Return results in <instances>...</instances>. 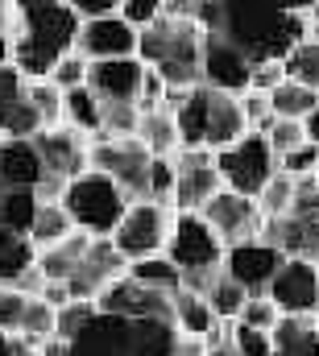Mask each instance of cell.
I'll return each mask as SVG.
<instances>
[{
  "mask_svg": "<svg viewBox=\"0 0 319 356\" xmlns=\"http://www.w3.org/2000/svg\"><path fill=\"white\" fill-rule=\"evenodd\" d=\"M316 356H319V336H316Z\"/></svg>",
  "mask_w": 319,
  "mask_h": 356,
  "instance_id": "cell-60",
  "label": "cell"
},
{
  "mask_svg": "<svg viewBox=\"0 0 319 356\" xmlns=\"http://www.w3.org/2000/svg\"><path fill=\"white\" fill-rule=\"evenodd\" d=\"M282 261H286V253H282L278 245H270L265 236H253V241L228 245V253H224V273L237 277L249 294H265Z\"/></svg>",
  "mask_w": 319,
  "mask_h": 356,
  "instance_id": "cell-11",
  "label": "cell"
},
{
  "mask_svg": "<svg viewBox=\"0 0 319 356\" xmlns=\"http://www.w3.org/2000/svg\"><path fill=\"white\" fill-rule=\"evenodd\" d=\"M174 211H203V203L224 186V178L216 170V149L208 145H182L174 154Z\"/></svg>",
  "mask_w": 319,
  "mask_h": 356,
  "instance_id": "cell-8",
  "label": "cell"
},
{
  "mask_svg": "<svg viewBox=\"0 0 319 356\" xmlns=\"http://www.w3.org/2000/svg\"><path fill=\"white\" fill-rule=\"evenodd\" d=\"M91 241H95V236H87V232H71L63 245L38 249V269L46 273V282H67V277L83 266V257H87Z\"/></svg>",
  "mask_w": 319,
  "mask_h": 356,
  "instance_id": "cell-21",
  "label": "cell"
},
{
  "mask_svg": "<svg viewBox=\"0 0 319 356\" xmlns=\"http://www.w3.org/2000/svg\"><path fill=\"white\" fill-rule=\"evenodd\" d=\"M25 95H29V75L17 63H0V104L25 99Z\"/></svg>",
  "mask_w": 319,
  "mask_h": 356,
  "instance_id": "cell-49",
  "label": "cell"
},
{
  "mask_svg": "<svg viewBox=\"0 0 319 356\" xmlns=\"http://www.w3.org/2000/svg\"><path fill=\"white\" fill-rule=\"evenodd\" d=\"M170 319H174V327L182 332V336H212V327L220 323L216 319V311L208 307V298L199 294V290H174V298H170Z\"/></svg>",
  "mask_w": 319,
  "mask_h": 356,
  "instance_id": "cell-20",
  "label": "cell"
},
{
  "mask_svg": "<svg viewBox=\"0 0 319 356\" xmlns=\"http://www.w3.org/2000/svg\"><path fill=\"white\" fill-rule=\"evenodd\" d=\"M249 133V120H244V108H240V95L237 91H216L208 95V137L203 145L208 149H224Z\"/></svg>",
  "mask_w": 319,
  "mask_h": 356,
  "instance_id": "cell-18",
  "label": "cell"
},
{
  "mask_svg": "<svg viewBox=\"0 0 319 356\" xmlns=\"http://www.w3.org/2000/svg\"><path fill=\"white\" fill-rule=\"evenodd\" d=\"M38 149H42V158H46V170L54 178H71L83 175L87 170V145H91V137L79 133V129H71V124H50V129H42L38 137Z\"/></svg>",
  "mask_w": 319,
  "mask_h": 356,
  "instance_id": "cell-14",
  "label": "cell"
},
{
  "mask_svg": "<svg viewBox=\"0 0 319 356\" xmlns=\"http://www.w3.org/2000/svg\"><path fill=\"white\" fill-rule=\"evenodd\" d=\"M0 33H17V8H13V0H0Z\"/></svg>",
  "mask_w": 319,
  "mask_h": 356,
  "instance_id": "cell-55",
  "label": "cell"
},
{
  "mask_svg": "<svg viewBox=\"0 0 319 356\" xmlns=\"http://www.w3.org/2000/svg\"><path fill=\"white\" fill-rule=\"evenodd\" d=\"M319 315H282L274 323V356H316Z\"/></svg>",
  "mask_w": 319,
  "mask_h": 356,
  "instance_id": "cell-22",
  "label": "cell"
},
{
  "mask_svg": "<svg viewBox=\"0 0 319 356\" xmlns=\"http://www.w3.org/2000/svg\"><path fill=\"white\" fill-rule=\"evenodd\" d=\"M33 216H38V191H29V186L0 191V224H8L13 232H25L29 236Z\"/></svg>",
  "mask_w": 319,
  "mask_h": 356,
  "instance_id": "cell-31",
  "label": "cell"
},
{
  "mask_svg": "<svg viewBox=\"0 0 319 356\" xmlns=\"http://www.w3.org/2000/svg\"><path fill=\"white\" fill-rule=\"evenodd\" d=\"M203 298H208V307L216 311V319H237L240 311H244V302H249V290L240 286L237 277H228V273L220 269V273L208 282Z\"/></svg>",
  "mask_w": 319,
  "mask_h": 356,
  "instance_id": "cell-30",
  "label": "cell"
},
{
  "mask_svg": "<svg viewBox=\"0 0 319 356\" xmlns=\"http://www.w3.org/2000/svg\"><path fill=\"white\" fill-rule=\"evenodd\" d=\"M199 8V0H166V13L170 17H191Z\"/></svg>",
  "mask_w": 319,
  "mask_h": 356,
  "instance_id": "cell-56",
  "label": "cell"
},
{
  "mask_svg": "<svg viewBox=\"0 0 319 356\" xmlns=\"http://www.w3.org/2000/svg\"><path fill=\"white\" fill-rule=\"evenodd\" d=\"M228 340H233L237 356H274V332H265V327H249V323L233 319Z\"/></svg>",
  "mask_w": 319,
  "mask_h": 356,
  "instance_id": "cell-39",
  "label": "cell"
},
{
  "mask_svg": "<svg viewBox=\"0 0 319 356\" xmlns=\"http://www.w3.org/2000/svg\"><path fill=\"white\" fill-rule=\"evenodd\" d=\"M120 17L137 29L154 25L158 17H166V0H120Z\"/></svg>",
  "mask_w": 319,
  "mask_h": 356,
  "instance_id": "cell-47",
  "label": "cell"
},
{
  "mask_svg": "<svg viewBox=\"0 0 319 356\" xmlns=\"http://www.w3.org/2000/svg\"><path fill=\"white\" fill-rule=\"evenodd\" d=\"M220 33L233 38L253 58H286L290 46L303 42L311 29H307V17L282 13L270 0H224Z\"/></svg>",
  "mask_w": 319,
  "mask_h": 356,
  "instance_id": "cell-3",
  "label": "cell"
},
{
  "mask_svg": "<svg viewBox=\"0 0 319 356\" xmlns=\"http://www.w3.org/2000/svg\"><path fill=\"white\" fill-rule=\"evenodd\" d=\"M137 42H141V29L129 25L120 13H108V17H91L79 25V46L87 58H133L137 54Z\"/></svg>",
  "mask_w": 319,
  "mask_h": 356,
  "instance_id": "cell-13",
  "label": "cell"
},
{
  "mask_svg": "<svg viewBox=\"0 0 319 356\" xmlns=\"http://www.w3.org/2000/svg\"><path fill=\"white\" fill-rule=\"evenodd\" d=\"M13 8H17L13 63L29 79H50L54 63L67 50H75L83 21L67 0H13Z\"/></svg>",
  "mask_w": 319,
  "mask_h": 356,
  "instance_id": "cell-1",
  "label": "cell"
},
{
  "mask_svg": "<svg viewBox=\"0 0 319 356\" xmlns=\"http://www.w3.org/2000/svg\"><path fill=\"white\" fill-rule=\"evenodd\" d=\"M0 356H13V336L8 332H0Z\"/></svg>",
  "mask_w": 319,
  "mask_h": 356,
  "instance_id": "cell-59",
  "label": "cell"
},
{
  "mask_svg": "<svg viewBox=\"0 0 319 356\" xmlns=\"http://www.w3.org/2000/svg\"><path fill=\"white\" fill-rule=\"evenodd\" d=\"M29 104L38 108L42 129L67 124V99H63V88H59L54 79H29Z\"/></svg>",
  "mask_w": 319,
  "mask_h": 356,
  "instance_id": "cell-33",
  "label": "cell"
},
{
  "mask_svg": "<svg viewBox=\"0 0 319 356\" xmlns=\"http://www.w3.org/2000/svg\"><path fill=\"white\" fill-rule=\"evenodd\" d=\"M265 141H270V149L282 158V154H290L295 145L307 141V124H303V120H290V116H274L270 129H265Z\"/></svg>",
  "mask_w": 319,
  "mask_h": 356,
  "instance_id": "cell-42",
  "label": "cell"
},
{
  "mask_svg": "<svg viewBox=\"0 0 319 356\" xmlns=\"http://www.w3.org/2000/svg\"><path fill=\"white\" fill-rule=\"evenodd\" d=\"M54 323H59V307H50L42 294H33V298L25 302V315H21V332H17V336L42 344V340L54 336Z\"/></svg>",
  "mask_w": 319,
  "mask_h": 356,
  "instance_id": "cell-36",
  "label": "cell"
},
{
  "mask_svg": "<svg viewBox=\"0 0 319 356\" xmlns=\"http://www.w3.org/2000/svg\"><path fill=\"white\" fill-rule=\"evenodd\" d=\"M154 158H174L182 149V137H178V124H174V112L162 104V108H141V120H137V133H133Z\"/></svg>",
  "mask_w": 319,
  "mask_h": 356,
  "instance_id": "cell-19",
  "label": "cell"
},
{
  "mask_svg": "<svg viewBox=\"0 0 319 356\" xmlns=\"http://www.w3.org/2000/svg\"><path fill=\"white\" fill-rule=\"evenodd\" d=\"M71 232H79V228H75L67 203H63V199H38V216H33L29 241H33L38 249H50V245H63Z\"/></svg>",
  "mask_w": 319,
  "mask_h": 356,
  "instance_id": "cell-23",
  "label": "cell"
},
{
  "mask_svg": "<svg viewBox=\"0 0 319 356\" xmlns=\"http://www.w3.org/2000/svg\"><path fill=\"white\" fill-rule=\"evenodd\" d=\"M203 42H208V29L195 17L166 13L141 29L137 58L162 71L170 88H191V83H203Z\"/></svg>",
  "mask_w": 319,
  "mask_h": 356,
  "instance_id": "cell-2",
  "label": "cell"
},
{
  "mask_svg": "<svg viewBox=\"0 0 319 356\" xmlns=\"http://www.w3.org/2000/svg\"><path fill=\"white\" fill-rule=\"evenodd\" d=\"M240 323H249V327H265V332H274V323L282 319V311H278V302L270 298V294H249V302H244V311L237 315Z\"/></svg>",
  "mask_w": 319,
  "mask_h": 356,
  "instance_id": "cell-44",
  "label": "cell"
},
{
  "mask_svg": "<svg viewBox=\"0 0 319 356\" xmlns=\"http://www.w3.org/2000/svg\"><path fill=\"white\" fill-rule=\"evenodd\" d=\"M257 207H261L265 220H270V216H286V211L295 207V178L286 175V170H274L270 182L257 191Z\"/></svg>",
  "mask_w": 319,
  "mask_h": 356,
  "instance_id": "cell-35",
  "label": "cell"
},
{
  "mask_svg": "<svg viewBox=\"0 0 319 356\" xmlns=\"http://www.w3.org/2000/svg\"><path fill=\"white\" fill-rule=\"evenodd\" d=\"M265 294L278 302L282 315H319V261L286 257Z\"/></svg>",
  "mask_w": 319,
  "mask_h": 356,
  "instance_id": "cell-10",
  "label": "cell"
},
{
  "mask_svg": "<svg viewBox=\"0 0 319 356\" xmlns=\"http://www.w3.org/2000/svg\"><path fill=\"white\" fill-rule=\"evenodd\" d=\"M141 79H146V63L137 54L133 58H91L87 88L100 99H137Z\"/></svg>",
  "mask_w": 319,
  "mask_h": 356,
  "instance_id": "cell-17",
  "label": "cell"
},
{
  "mask_svg": "<svg viewBox=\"0 0 319 356\" xmlns=\"http://www.w3.org/2000/svg\"><path fill=\"white\" fill-rule=\"evenodd\" d=\"M42 298L50 302V307H67L75 294H71V286L67 282H46V290H42Z\"/></svg>",
  "mask_w": 319,
  "mask_h": 356,
  "instance_id": "cell-53",
  "label": "cell"
},
{
  "mask_svg": "<svg viewBox=\"0 0 319 356\" xmlns=\"http://www.w3.org/2000/svg\"><path fill=\"white\" fill-rule=\"evenodd\" d=\"M228 245L220 241V232L203 220V211H174L170 224V241H166V257L182 269V286L187 290H208V282L224 269Z\"/></svg>",
  "mask_w": 319,
  "mask_h": 356,
  "instance_id": "cell-4",
  "label": "cell"
},
{
  "mask_svg": "<svg viewBox=\"0 0 319 356\" xmlns=\"http://www.w3.org/2000/svg\"><path fill=\"white\" fill-rule=\"evenodd\" d=\"M216 170H220V178H224L228 191H240V195H253V199H257V191H261V186L270 182V175L278 170V154L270 149L265 133L249 129L240 141L216 149Z\"/></svg>",
  "mask_w": 319,
  "mask_h": 356,
  "instance_id": "cell-7",
  "label": "cell"
},
{
  "mask_svg": "<svg viewBox=\"0 0 319 356\" xmlns=\"http://www.w3.org/2000/svg\"><path fill=\"white\" fill-rule=\"evenodd\" d=\"M75 8L79 21H91V17H108V13H120V0H67Z\"/></svg>",
  "mask_w": 319,
  "mask_h": 356,
  "instance_id": "cell-51",
  "label": "cell"
},
{
  "mask_svg": "<svg viewBox=\"0 0 319 356\" xmlns=\"http://www.w3.org/2000/svg\"><path fill=\"white\" fill-rule=\"evenodd\" d=\"M63 203H67V211H71L79 232H87V236H112L120 216H125V207H129V195H125V186L112 175L87 166L83 175H75L67 182Z\"/></svg>",
  "mask_w": 319,
  "mask_h": 356,
  "instance_id": "cell-5",
  "label": "cell"
},
{
  "mask_svg": "<svg viewBox=\"0 0 319 356\" xmlns=\"http://www.w3.org/2000/svg\"><path fill=\"white\" fill-rule=\"evenodd\" d=\"M203 220L220 232L224 245L253 241V236H261V228H265V216H261L257 199H253V195H240V191H228V186H220V191L203 203Z\"/></svg>",
  "mask_w": 319,
  "mask_h": 356,
  "instance_id": "cell-9",
  "label": "cell"
},
{
  "mask_svg": "<svg viewBox=\"0 0 319 356\" xmlns=\"http://www.w3.org/2000/svg\"><path fill=\"white\" fill-rule=\"evenodd\" d=\"M203 356H237V348H233V344H208Z\"/></svg>",
  "mask_w": 319,
  "mask_h": 356,
  "instance_id": "cell-58",
  "label": "cell"
},
{
  "mask_svg": "<svg viewBox=\"0 0 319 356\" xmlns=\"http://www.w3.org/2000/svg\"><path fill=\"white\" fill-rule=\"evenodd\" d=\"M203 353H208V340L203 336H182V332H178L174 348H170V356H203Z\"/></svg>",
  "mask_w": 319,
  "mask_h": 356,
  "instance_id": "cell-52",
  "label": "cell"
},
{
  "mask_svg": "<svg viewBox=\"0 0 319 356\" xmlns=\"http://www.w3.org/2000/svg\"><path fill=\"white\" fill-rule=\"evenodd\" d=\"M87 75H91V58L83 54L79 46H75V50H67V54L54 63V71H50V79H54L63 91L83 88V83H87Z\"/></svg>",
  "mask_w": 319,
  "mask_h": 356,
  "instance_id": "cell-41",
  "label": "cell"
},
{
  "mask_svg": "<svg viewBox=\"0 0 319 356\" xmlns=\"http://www.w3.org/2000/svg\"><path fill=\"white\" fill-rule=\"evenodd\" d=\"M129 277H137L141 286H154V290H162V294L182 290V269L174 266L166 253H154V257H137V261H129Z\"/></svg>",
  "mask_w": 319,
  "mask_h": 356,
  "instance_id": "cell-28",
  "label": "cell"
},
{
  "mask_svg": "<svg viewBox=\"0 0 319 356\" xmlns=\"http://www.w3.org/2000/svg\"><path fill=\"white\" fill-rule=\"evenodd\" d=\"M316 175H319V170H316Z\"/></svg>",
  "mask_w": 319,
  "mask_h": 356,
  "instance_id": "cell-61",
  "label": "cell"
},
{
  "mask_svg": "<svg viewBox=\"0 0 319 356\" xmlns=\"http://www.w3.org/2000/svg\"><path fill=\"white\" fill-rule=\"evenodd\" d=\"M253 79V54L240 50L233 38L224 33H208L203 42V83L216 91H249Z\"/></svg>",
  "mask_w": 319,
  "mask_h": 356,
  "instance_id": "cell-12",
  "label": "cell"
},
{
  "mask_svg": "<svg viewBox=\"0 0 319 356\" xmlns=\"http://www.w3.org/2000/svg\"><path fill=\"white\" fill-rule=\"evenodd\" d=\"M278 170H286L290 178H307L319 170V145L316 141H303V145H295L290 154H282L278 158Z\"/></svg>",
  "mask_w": 319,
  "mask_h": 356,
  "instance_id": "cell-45",
  "label": "cell"
},
{
  "mask_svg": "<svg viewBox=\"0 0 319 356\" xmlns=\"http://www.w3.org/2000/svg\"><path fill=\"white\" fill-rule=\"evenodd\" d=\"M166 91H170L166 75L154 71V67H146V79H141V91H137V104H141V108H162V104H166Z\"/></svg>",
  "mask_w": 319,
  "mask_h": 356,
  "instance_id": "cell-50",
  "label": "cell"
},
{
  "mask_svg": "<svg viewBox=\"0 0 319 356\" xmlns=\"http://www.w3.org/2000/svg\"><path fill=\"white\" fill-rule=\"evenodd\" d=\"M46 175L50 170L33 137H0V191H13V186L38 191Z\"/></svg>",
  "mask_w": 319,
  "mask_h": 356,
  "instance_id": "cell-16",
  "label": "cell"
},
{
  "mask_svg": "<svg viewBox=\"0 0 319 356\" xmlns=\"http://www.w3.org/2000/svg\"><path fill=\"white\" fill-rule=\"evenodd\" d=\"M270 4H274V8H282V13H299V17H307L319 0H270Z\"/></svg>",
  "mask_w": 319,
  "mask_h": 356,
  "instance_id": "cell-54",
  "label": "cell"
},
{
  "mask_svg": "<svg viewBox=\"0 0 319 356\" xmlns=\"http://www.w3.org/2000/svg\"><path fill=\"white\" fill-rule=\"evenodd\" d=\"M170 224H174V207L158 203V199H129L116 232L108 236L125 261H137V257H154L166 253V241H170Z\"/></svg>",
  "mask_w": 319,
  "mask_h": 356,
  "instance_id": "cell-6",
  "label": "cell"
},
{
  "mask_svg": "<svg viewBox=\"0 0 319 356\" xmlns=\"http://www.w3.org/2000/svg\"><path fill=\"white\" fill-rule=\"evenodd\" d=\"M208 95H212L208 83H195V88H187L178 108H170L182 145H203V137H208Z\"/></svg>",
  "mask_w": 319,
  "mask_h": 356,
  "instance_id": "cell-24",
  "label": "cell"
},
{
  "mask_svg": "<svg viewBox=\"0 0 319 356\" xmlns=\"http://www.w3.org/2000/svg\"><path fill=\"white\" fill-rule=\"evenodd\" d=\"M319 104V91L307 88V83H299V79H282L278 88L270 91V108H274V116H290V120H303L311 108Z\"/></svg>",
  "mask_w": 319,
  "mask_h": 356,
  "instance_id": "cell-29",
  "label": "cell"
},
{
  "mask_svg": "<svg viewBox=\"0 0 319 356\" xmlns=\"http://www.w3.org/2000/svg\"><path fill=\"white\" fill-rule=\"evenodd\" d=\"M303 124H307V141H316V145H319V104L303 116Z\"/></svg>",
  "mask_w": 319,
  "mask_h": 356,
  "instance_id": "cell-57",
  "label": "cell"
},
{
  "mask_svg": "<svg viewBox=\"0 0 319 356\" xmlns=\"http://www.w3.org/2000/svg\"><path fill=\"white\" fill-rule=\"evenodd\" d=\"M240 108H244V120H249V129H257V133H265L270 129V120H274V108H270V91H240Z\"/></svg>",
  "mask_w": 319,
  "mask_h": 356,
  "instance_id": "cell-46",
  "label": "cell"
},
{
  "mask_svg": "<svg viewBox=\"0 0 319 356\" xmlns=\"http://www.w3.org/2000/svg\"><path fill=\"white\" fill-rule=\"evenodd\" d=\"M174 182H178L174 158H150V175H146V199H158V203H170V207H174Z\"/></svg>",
  "mask_w": 319,
  "mask_h": 356,
  "instance_id": "cell-40",
  "label": "cell"
},
{
  "mask_svg": "<svg viewBox=\"0 0 319 356\" xmlns=\"http://www.w3.org/2000/svg\"><path fill=\"white\" fill-rule=\"evenodd\" d=\"M282 79H286V63L282 58H253V79H249L253 91H274Z\"/></svg>",
  "mask_w": 319,
  "mask_h": 356,
  "instance_id": "cell-48",
  "label": "cell"
},
{
  "mask_svg": "<svg viewBox=\"0 0 319 356\" xmlns=\"http://www.w3.org/2000/svg\"><path fill=\"white\" fill-rule=\"evenodd\" d=\"M137 120H141L137 99H104V133L108 137H133Z\"/></svg>",
  "mask_w": 319,
  "mask_h": 356,
  "instance_id": "cell-38",
  "label": "cell"
},
{
  "mask_svg": "<svg viewBox=\"0 0 319 356\" xmlns=\"http://www.w3.org/2000/svg\"><path fill=\"white\" fill-rule=\"evenodd\" d=\"M67 356H133V319L100 311L67 344Z\"/></svg>",
  "mask_w": 319,
  "mask_h": 356,
  "instance_id": "cell-15",
  "label": "cell"
},
{
  "mask_svg": "<svg viewBox=\"0 0 319 356\" xmlns=\"http://www.w3.org/2000/svg\"><path fill=\"white\" fill-rule=\"evenodd\" d=\"M95 315H100V302H95V298H71L67 307H59V323H54V336L71 344V340L79 336L83 327L95 319Z\"/></svg>",
  "mask_w": 319,
  "mask_h": 356,
  "instance_id": "cell-37",
  "label": "cell"
},
{
  "mask_svg": "<svg viewBox=\"0 0 319 356\" xmlns=\"http://www.w3.org/2000/svg\"><path fill=\"white\" fill-rule=\"evenodd\" d=\"M174 340V319H133V356H170Z\"/></svg>",
  "mask_w": 319,
  "mask_h": 356,
  "instance_id": "cell-27",
  "label": "cell"
},
{
  "mask_svg": "<svg viewBox=\"0 0 319 356\" xmlns=\"http://www.w3.org/2000/svg\"><path fill=\"white\" fill-rule=\"evenodd\" d=\"M33 266H38V245L25 232H13L8 224H0V282H17Z\"/></svg>",
  "mask_w": 319,
  "mask_h": 356,
  "instance_id": "cell-25",
  "label": "cell"
},
{
  "mask_svg": "<svg viewBox=\"0 0 319 356\" xmlns=\"http://www.w3.org/2000/svg\"><path fill=\"white\" fill-rule=\"evenodd\" d=\"M38 133H42V116L29 104V95L0 104V137H38Z\"/></svg>",
  "mask_w": 319,
  "mask_h": 356,
  "instance_id": "cell-32",
  "label": "cell"
},
{
  "mask_svg": "<svg viewBox=\"0 0 319 356\" xmlns=\"http://www.w3.org/2000/svg\"><path fill=\"white\" fill-rule=\"evenodd\" d=\"M63 99H67V124L71 129H79L87 137H100L104 133V99L87 88V83L63 91Z\"/></svg>",
  "mask_w": 319,
  "mask_h": 356,
  "instance_id": "cell-26",
  "label": "cell"
},
{
  "mask_svg": "<svg viewBox=\"0 0 319 356\" xmlns=\"http://www.w3.org/2000/svg\"><path fill=\"white\" fill-rule=\"evenodd\" d=\"M25 302H29V294H25V290H17L13 282H0V332H8V336H17V332H21Z\"/></svg>",
  "mask_w": 319,
  "mask_h": 356,
  "instance_id": "cell-43",
  "label": "cell"
},
{
  "mask_svg": "<svg viewBox=\"0 0 319 356\" xmlns=\"http://www.w3.org/2000/svg\"><path fill=\"white\" fill-rule=\"evenodd\" d=\"M282 63H286V75L290 79H299V83H307V88L319 91V38L307 33L303 42H295Z\"/></svg>",
  "mask_w": 319,
  "mask_h": 356,
  "instance_id": "cell-34",
  "label": "cell"
}]
</instances>
